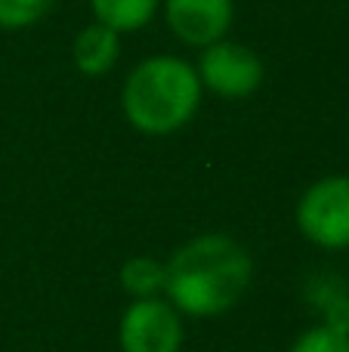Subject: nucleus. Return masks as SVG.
<instances>
[{"mask_svg":"<svg viewBox=\"0 0 349 352\" xmlns=\"http://www.w3.org/2000/svg\"><path fill=\"white\" fill-rule=\"evenodd\" d=\"M251 269V256L238 241L226 235H201L164 266V287L177 309L189 316H220L247 291Z\"/></svg>","mask_w":349,"mask_h":352,"instance_id":"f257e3e1","label":"nucleus"},{"mask_svg":"<svg viewBox=\"0 0 349 352\" xmlns=\"http://www.w3.org/2000/svg\"><path fill=\"white\" fill-rule=\"evenodd\" d=\"M201 102L195 65L177 56H152L130 72L124 84V115L136 130L152 136L177 133L192 121Z\"/></svg>","mask_w":349,"mask_h":352,"instance_id":"f03ea898","label":"nucleus"},{"mask_svg":"<svg viewBox=\"0 0 349 352\" xmlns=\"http://www.w3.org/2000/svg\"><path fill=\"white\" fill-rule=\"evenodd\" d=\"M300 232L319 248H349V176H325L300 198Z\"/></svg>","mask_w":349,"mask_h":352,"instance_id":"7ed1b4c3","label":"nucleus"},{"mask_svg":"<svg viewBox=\"0 0 349 352\" xmlns=\"http://www.w3.org/2000/svg\"><path fill=\"white\" fill-rule=\"evenodd\" d=\"M201 87L223 99H245L263 84V62L251 47L235 41H216L201 50L195 65Z\"/></svg>","mask_w":349,"mask_h":352,"instance_id":"20e7f679","label":"nucleus"},{"mask_svg":"<svg viewBox=\"0 0 349 352\" xmlns=\"http://www.w3.org/2000/svg\"><path fill=\"white\" fill-rule=\"evenodd\" d=\"M183 324L173 306L142 297L121 318L124 352H179Z\"/></svg>","mask_w":349,"mask_h":352,"instance_id":"39448f33","label":"nucleus"},{"mask_svg":"<svg viewBox=\"0 0 349 352\" xmlns=\"http://www.w3.org/2000/svg\"><path fill=\"white\" fill-rule=\"evenodd\" d=\"M232 0H164L167 28L189 47L223 41L232 25Z\"/></svg>","mask_w":349,"mask_h":352,"instance_id":"423d86ee","label":"nucleus"},{"mask_svg":"<svg viewBox=\"0 0 349 352\" xmlns=\"http://www.w3.org/2000/svg\"><path fill=\"white\" fill-rule=\"evenodd\" d=\"M117 56H121V34L102 22H90L74 37V65L90 78L109 74L115 68Z\"/></svg>","mask_w":349,"mask_h":352,"instance_id":"0eeeda50","label":"nucleus"},{"mask_svg":"<svg viewBox=\"0 0 349 352\" xmlns=\"http://www.w3.org/2000/svg\"><path fill=\"white\" fill-rule=\"evenodd\" d=\"M90 6L96 22L115 28L117 34H127V31H139L152 22L158 0H90Z\"/></svg>","mask_w":349,"mask_h":352,"instance_id":"6e6552de","label":"nucleus"},{"mask_svg":"<svg viewBox=\"0 0 349 352\" xmlns=\"http://www.w3.org/2000/svg\"><path fill=\"white\" fill-rule=\"evenodd\" d=\"M309 300L325 312V324L349 334V294L337 278H319L309 285Z\"/></svg>","mask_w":349,"mask_h":352,"instance_id":"1a4fd4ad","label":"nucleus"},{"mask_svg":"<svg viewBox=\"0 0 349 352\" xmlns=\"http://www.w3.org/2000/svg\"><path fill=\"white\" fill-rule=\"evenodd\" d=\"M53 3L56 0H0V28H31L53 10Z\"/></svg>","mask_w":349,"mask_h":352,"instance_id":"9d476101","label":"nucleus"},{"mask_svg":"<svg viewBox=\"0 0 349 352\" xmlns=\"http://www.w3.org/2000/svg\"><path fill=\"white\" fill-rule=\"evenodd\" d=\"M164 266H158V263L146 260V256H139V260H130L127 266H124L121 278H124V287H127L130 294H136V297H148V294L161 291L164 287Z\"/></svg>","mask_w":349,"mask_h":352,"instance_id":"9b49d317","label":"nucleus"},{"mask_svg":"<svg viewBox=\"0 0 349 352\" xmlns=\"http://www.w3.org/2000/svg\"><path fill=\"white\" fill-rule=\"evenodd\" d=\"M291 352H349V334L328 328V324H319V328L306 331L291 346Z\"/></svg>","mask_w":349,"mask_h":352,"instance_id":"f8f14e48","label":"nucleus"}]
</instances>
